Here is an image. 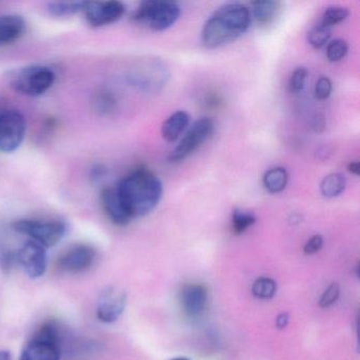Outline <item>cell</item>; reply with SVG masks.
Returning <instances> with one entry per match:
<instances>
[{
    "instance_id": "26",
    "label": "cell",
    "mask_w": 360,
    "mask_h": 360,
    "mask_svg": "<svg viewBox=\"0 0 360 360\" xmlns=\"http://www.w3.org/2000/svg\"><path fill=\"white\" fill-rule=\"evenodd\" d=\"M307 43L314 48V49H320L323 47L330 39V30L326 27L322 26L321 24L313 27L311 30L307 32Z\"/></svg>"
},
{
    "instance_id": "10",
    "label": "cell",
    "mask_w": 360,
    "mask_h": 360,
    "mask_svg": "<svg viewBox=\"0 0 360 360\" xmlns=\"http://www.w3.org/2000/svg\"><path fill=\"white\" fill-rule=\"evenodd\" d=\"M126 7L121 1H86L83 13L92 28L115 24L123 18Z\"/></svg>"
},
{
    "instance_id": "33",
    "label": "cell",
    "mask_w": 360,
    "mask_h": 360,
    "mask_svg": "<svg viewBox=\"0 0 360 360\" xmlns=\"http://www.w3.org/2000/svg\"><path fill=\"white\" fill-rule=\"evenodd\" d=\"M288 322H290V316L288 313H280L279 315L276 318V328L279 330H283L288 326Z\"/></svg>"
},
{
    "instance_id": "24",
    "label": "cell",
    "mask_w": 360,
    "mask_h": 360,
    "mask_svg": "<svg viewBox=\"0 0 360 360\" xmlns=\"http://www.w3.org/2000/svg\"><path fill=\"white\" fill-rule=\"evenodd\" d=\"M277 292V283L269 277H260L252 285V294L261 300H269Z\"/></svg>"
},
{
    "instance_id": "1",
    "label": "cell",
    "mask_w": 360,
    "mask_h": 360,
    "mask_svg": "<svg viewBox=\"0 0 360 360\" xmlns=\"http://www.w3.org/2000/svg\"><path fill=\"white\" fill-rule=\"evenodd\" d=\"M122 205L131 220L150 214L161 200L163 185L153 172L145 168L124 176L117 186Z\"/></svg>"
},
{
    "instance_id": "15",
    "label": "cell",
    "mask_w": 360,
    "mask_h": 360,
    "mask_svg": "<svg viewBox=\"0 0 360 360\" xmlns=\"http://www.w3.org/2000/svg\"><path fill=\"white\" fill-rule=\"evenodd\" d=\"M101 204L105 214L109 220L117 226H125L131 222V219L126 214L115 187H106L101 193Z\"/></svg>"
},
{
    "instance_id": "21",
    "label": "cell",
    "mask_w": 360,
    "mask_h": 360,
    "mask_svg": "<svg viewBox=\"0 0 360 360\" xmlns=\"http://www.w3.org/2000/svg\"><path fill=\"white\" fill-rule=\"evenodd\" d=\"M86 1H52L48 4L47 10L52 16L69 18L83 12Z\"/></svg>"
},
{
    "instance_id": "36",
    "label": "cell",
    "mask_w": 360,
    "mask_h": 360,
    "mask_svg": "<svg viewBox=\"0 0 360 360\" xmlns=\"http://www.w3.org/2000/svg\"><path fill=\"white\" fill-rule=\"evenodd\" d=\"M169 360H193V359H191V358L182 357V356H181V357H174V358H172V359H169Z\"/></svg>"
},
{
    "instance_id": "22",
    "label": "cell",
    "mask_w": 360,
    "mask_h": 360,
    "mask_svg": "<svg viewBox=\"0 0 360 360\" xmlns=\"http://www.w3.org/2000/svg\"><path fill=\"white\" fill-rule=\"evenodd\" d=\"M256 221V216L252 212L236 208L231 214V231L233 235L240 236L245 233Z\"/></svg>"
},
{
    "instance_id": "8",
    "label": "cell",
    "mask_w": 360,
    "mask_h": 360,
    "mask_svg": "<svg viewBox=\"0 0 360 360\" xmlns=\"http://www.w3.org/2000/svg\"><path fill=\"white\" fill-rule=\"evenodd\" d=\"M216 124L210 117H202L198 120L189 128L184 138L172 151L168 160L172 163L184 161L189 155H193L206 141L212 138Z\"/></svg>"
},
{
    "instance_id": "19",
    "label": "cell",
    "mask_w": 360,
    "mask_h": 360,
    "mask_svg": "<svg viewBox=\"0 0 360 360\" xmlns=\"http://www.w3.org/2000/svg\"><path fill=\"white\" fill-rule=\"evenodd\" d=\"M288 182V174L285 168L274 167L267 170L263 176V185L271 193H281Z\"/></svg>"
},
{
    "instance_id": "20",
    "label": "cell",
    "mask_w": 360,
    "mask_h": 360,
    "mask_svg": "<svg viewBox=\"0 0 360 360\" xmlns=\"http://www.w3.org/2000/svg\"><path fill=\"white\" fill-rule=\"evenodd\" d=\"M347 181L339 172H333L324 176L320 184V191L326 198H336L345 191Z\"/></svg>"
},
{
    "instance_id": "16",
    "label": "cell",
    "mask_w": 360,
    "mask_h": 360,
    "mask_svg": "<svg viewBox=\"0 0 360 360\" xmlns=\"http://www.w3.org/2000/svg\"><path fill=\"white\" fill-rule=\"evenodd\" d=\"M24 18L18 14L0 15V48L7 47L20 41L26 32Z\"/></svg>"
},
{
    "instance_id": "27",
    "label": "cell",
    "mask_w": 360,
    "mask_h": 360,
    "mask_svg": "<svg viewBox=\"0 0 360 360\" xmlns=\"http://www.w3.org/2000/svg\"><path fill=\"white\" fill-rule=\"evenodd\" d=\"M347 44L343 39H335L330 41L326 48V58L330 63H337L347 56Z\"/></svg>"
},
{
    "instance_id": "12",
    "label": "cell",
    "mask_w": 360,
    "mask_h": 360,
    "mask_svg": "<svg viewBox=\"0 0 360 360\" xmlns=\"http://www.w3.org/2000/svg\"><path fill=\"white\" fill-rule=\"evenodd\" d=\"M127 305V295L115 286L104 288L98 297L96 316L104 323H113L123 315Z\"/></svg>"
},
{
    "instance_id": "14",
    "label": "cell",
    "mask_w": 360,
    "mask_h": 360,
    "mask_svg": "<svg viewBox=\"0 0 360 360\" xmlns=\"http://www.w3.org/2000/svg\"><path fill=\"white\" fill-rule=\"evenodd\" d=\"M180 303L183 311L189 317H199L208 304V290L204 284L188 283L180 292Z\"/></svg>"
},
{
    "instance_id": "7",
    "label": "cell",
    "mask_w": 360,
    "mask_h": 360,
    "mask_svg": "<svg viewBox=\"0 0 360 360\" xmlns=\"http://www.w3.org/2000/svg\"><path fill=\"white\" fill-rule=\"evenodd\" d=\"M128 81L143 91H160L167 84L169 73L163 62L157 58L142 60L131 69Z\"/></svg>"
},
{
    "instance_id": "28",
    "label": "cell",
    "mask_w": 360,
    "mask_h": 360,
    "mask_svg": "<svg viewBox=\"0 0 360 360\" xmlns=\"http://www.w3.org/2000/svg\"><path fill=\"white\" fill-rule=\"evenodd\" d=\"M339 295H340V288L336 282L330 283L328 288L322 292L319 298V307L322 309H328L332 307L337 300H338Z\"/></svg>"
},
{
    "instance_id": "13",
    "label": "cell",
    "mask_w": 360,
    "mask_h": 360,
    "mask_svg": "<svg viewBox=\"0 0 360 360\" xmlns=\"http://www.w3.org/2000/svg\"><path fill=\"white\" fill-rule=\"evenodd\" d=\"M96 257V250L92 246L88 244H75L60 255L58 265L66 273H83L94 264Z\"/></svg>"
},
{
    "instance_id": "4",
    "label": "cell",
    "mask_w": 360,
    "mask_h": 360,
    "mask_svg": "<svg viewBox=\"0 0 360 360\" xmlns=\"http://www.w3.org/2000/svg\"><path fill=\"white\" fill-rule=\"evenodd\" d=\"M62 337L58 324L47 321L41 324L27 342L20 360H60Z\"/></svg>"
},
{
    "instance_id": "35",
    "label": "cell",
    "mask_w": 360,
    "mask_h": 360,
    "mask_svg": "<svg viewBox=\"0 0 360 360\" xmlns=\"http://www.w3.org/2000/svg\"><path fill=\"white\" fill-rule=\"evenodd\" d=\"M0 360H12L11 354L8 351H0Z\"/></svg>"
},
{
    "instance_id": "11",
    "label": "cell",
    "mask_w": 360,
    "mask_h": 360,
    "mask_svg": "<svg viewBox=\"0 0 360 360\" xmlns=\"http://www.w3.org/2000/svg\"><path fill=\"white\" fill-rule=\"evenodd\" d=\"M15 260L22 267L27 276L37 279L47 269V250L41 244L32 240H27L15 252Z\"/></svg>"
},
{
    "instance_id": "29",
    "label": "cell",
    "mask_w": 360,
    "mask_h": 360,
    "mask_svg": "<svg viewBox=\"0 0 360 360\" xmlns=\"http://www.w3.org/2000/svg\"><path fill=\"white\" fill-rule=\"evenodd\" d=\"M307 75L309 73H307V69L303 67H299L292 72L290 82H288V88L292 94H298V92L302 91L305 82H307Z\"/></svg>"
},
{
    "instance_id": "30",
    "label": "cell",
    "mask_w": 360,
    "mask_h": 360,
    "mask_svg": "<svg viewBox=\"0 0 360 360\" xmlns=\"http://www.w3.org/2000/svg\"><path fill=\"white\" fill-rule=\"evenodd\" d=\"M332 81L326 77H320L315 86V98L319 101L326 100L332 94Z\"/></svg>"
},
{
    "instance_id": "2",
    "label": "cell",
    "mask_w": 360,
    "mask_h": 360,
    "mask_svg": "<svg viewBox=\"0 0 360 360\" xmlns=\"http://www.w3.org/2000/svg\"><path fill=\"white\" fill-rule=\"evenodd\" d=\"M252 24V13L242 4H226L208 18L202 29V43L207 49H217L237 41Z\"/></svg>"
},
{
    "instance_id": "9",
    "label": "cell",
    "mask_w": 360,
    "mask_h": 360,
    "mask_svg": "<svg viewBox=\"0 0 360 360\" xmlns=\"http://www.w3.org/2000/svg\"><path fill=\"white\" fill-rule=\"evenodd\" d=\"M27 122L24 115L15 109L0 112V151L12 153L20 148L26 136Z\"/></svg>"
},
{
    "instance_id": "31",
    "label": "cell",
    "mask_w": 360,
    "mask_h": 360,
    "mask_svg": "<svg viewBox=\"0 0 360 360\" xmlns=\"http://www.w3.org/2000/svg\"><path fill=\"white\" fill-rule=\"evenodd\" d=\"M323 246V238L321 235H314L313 237L307 240V243L303 246V252L307 256H313L320 252Z\"/></svg>"
},
{
    "instance_id": "34",
    "label": "cell",
    "mask_w": 360,
    "mask_h": 360,
    "mask_svg": "<svg viewBox=\"0 0 360 360\" xmlns=\"http://www.w3.org/2000/svg\"><path fill=\"white\" fill-rule=\"evenodd\" d=\"M347 169L351 174H355V176H359L360 174V164L359 162H351L347 166Z\"/></svg>"
},
{
    "instance_id": "5",
    "label": "cell",
    "mask_w": 360,
    "mask_h": 360,
    "mask_svg": "<svg viewBox=\"0 0 360 360\" xmlns=\"http://www.w3.org/2000/svg\"><path fill=\"white\" fill-rule=\"evenodd\" d=\"M12 229L46 248L60 243L67 233L66 223L56 219H20L12 224Z\"/></svg>"
},
{
    "instance_id": "32",
    "label": "cell",
    "mask_w": 360,
    "mask_h": 360,
    "mask_svg": "<svg viewBox=\"0 0 360 360\" xmlns=\"http://www.w3.org/2000/svg\"><path fill=\"white\" fill-rule=\"evenodd\" d=\"M326 122L324 115H317L315 117H314L313 124H311V126H313V129L315 130V132L320 134V132L323 131L324 128H326Z\"/></svg>"
},
{
    "instance_id": "25",
    "label": "cell",
    "mask_w": 360,
    "mask_h": 360,
    "mask_svg": "<svg viewBox=\"0 0 360 360\" xmlns=\"http://www.w3.org/2000/svg\"><path fill=\"white\" fill-rule=\"evenodd\" d=\"M349 14V10L345 7L335 6V7L328 8L322 15L321 25L330 29V27L336 26L347 20Z\"/></svg>"
},
{
    "instance_id": "3",
    "label": "cell",
    "mask_w": 360,
    "mask_h": 360,
    "mask_svg": "<svg viewBox=\"0 0 360 360\" xmlns=\"http://www.w3.org/2000/svg\"><path fill=\"white\" fill-rule=\"evenodd\" d=\"M56 79V72L50 67L30 65L12 71L9 84L18 94L37 98L49 91Z\"/></svg>"
},
{
    "instance_id": "23",
    "label": "cell",
    "mask_w": 360,
    "mask_h": 360,
    "mask_svg": "<svg viewBox=\"0 0 360 360\" xmlns=\"http://www.w3.org/2000/svg\"><path fill=\"white\" fill-rule=\"evenodd\" d=\"M92 105L96 112L100 113L101 115H106L115 110L117 100L108 90L101 89L94 94Z\"/></svg>"
},
{
    "instance_id": "6",
    "label": "cell",
    "mask_w": 360,
    "mask_h": 360,
    "mask_svg": "<svg viewBox=\"0 0 360 360\" xmlns=\"http://www.w3.org/2000/svg\"><path fill=\"white\" fill-rule=\"evenodd\" d=\"M181 15L178 4L149 0L139 6L132 14V20L146 25L151 30L162 32L176 24Z\"/></svg>"
},
{
    "instance_id": "18",
    "label": "cell",
    "mask_w": 360,
    "mask_h": 360,
    "mask_svg": "<svg viewBox=\"0 0 360 360\" xmlns=\"http://www.w3.org/2000/svg\"><path fill=\"white\" fill-rule=\"evenodd\" d=\"M191 117L186 111H176L172 113L162 125V136L169 143L176 142L181 134L188 127Z\"/></svg>"
},
{
    "instance_id": "17",
    "label": "cell",
    "mask_w": 360,
    "mask_h": 360,
    "mask_svg": "<svg viewBox=\"0 0 360 360\" xmlns=\"http://www.w3.org/2000/svg\"><path fill=\"white\" fill-rule=\"evenodd\" d=\"M252 16L258 26H271L279 18L282 11V3L275 0H257L252 3Z\"/></svg>"
}]
</instances>
